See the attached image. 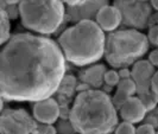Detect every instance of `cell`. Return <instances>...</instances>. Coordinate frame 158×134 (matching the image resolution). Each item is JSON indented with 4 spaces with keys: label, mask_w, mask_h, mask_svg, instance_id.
I'll return each instance as SVG.
<instances>
[{
    "label": "cell",
    "mask_w": 158,
    "mask_h": 134,
    "mask_svg": "<svg viewBox=\"0 0 158 134\" xmlns=\"http://www.w3.org/2000/svg\"><path fill=\"white\" fill-rule=\"evenodd\" d=\"M2 108H4V101L1 100V101H0V114H1V112H2Z\"/></svg>",
    "instance_id": "obj_26"
},
{
    "label": "cell",
    "mask_w": 158,
    "mask_h": 134,
    "mask_svg": "<svg viewBox=\"0 0 158 134\" xmlns=\"http://www.w3.org/2000/svg\"><path fill=\"white\" fill-rule=\"evenodd\" d=\"M118 74H119V77H120V79H131V71H130V69L121 68V69L118 71Z\"/></svg>",
    "instance_id": "obj_24"
},
{
    "label": "cell",
    "mask_w": 158,
    "mask_h": 134,
    "mask_svg": "<svg viewBox=\"0 0 158 134\" xmlns=\"http://www.w3.org/2000/svg\"><path fill=\"white\" fill-rule=\"evenodd\" d=\"M149 40L139 30L125 29L111 32L105 42L103 56L114 68H126L146 54Z\"/></svg>",
    "instance_id": "obj_4"
},
{
    "label": "cell",
    "mask_w": 158,
    "mask_h": 134,
    "mask_svg": "<svg viewBox=\"0 0 158 134\" xmlns=\"http://www.w3.org/2000/svg\"><path fill=\"white\" fill-rule=\"evenodd\" d=\"M18 12L22 24L40 35H51L62 25L65 14L63 1H19Z\"/></svg>",
    "instance_id": "obj_5"
},
{
    "label": "cell",
    "mask_w": 158,
    "mask_h": 134,
    "mask_svg": "<svg viewBox=\"0 0 158 134\" xmlns=\"http://www.w3.org/2000/svg\"><path fill=\"white\" fill-rule=\"evenodd\" d=\"M152 7L155 8V10H157L158 11V0H152L151 1V4H150Z\"/></svg>",
    "instance_id": "obj_25"
},
{
    "label": "cell",
    "mask_w": 158,
    "mask_h": 134,
    "mask_svg": "<svg viewBox=\"0 0 158 134\" xmlns=\"http://www.w3.org/2000/svg\"><path fill=\"white\" fill-rule=\"evenodd\" d=\"M95 23L102 31L114 32L121 24L120 11L114 5L105 4L96 11Z\"/></svg>",
    "instance_id": "obj_10"
},
{
    "label": "cell",
    "mask_w": 158,
    "mask_h": 134,
    "mask_svg": "<svg viewBox=\"0 0 158 134\" xmlns=\"http://www.w3.org/2000/svg\"><path fill=\"white\" fill-rule=\"evenodd\" d=\"M135 134H156L155 127L150 124L140 125L138 128H135Z\"/></svg>",
    "instance_id": "obj_21"
},
{
    "label": "cell",
    "mask_w": 158,
    "mask_h": 134,
    "mask_svg": "<svg viewBox=\"0 0 158 134\" xmlns=\"http://www.w3.org/2000/svg\"><path fill=\"white\" fill-rule=\"evenodd\" d=\"M36 134H57V129L52 125H44V124H37Z\"/></svg>",
    "instance_id": "obj_18"
},
{
    "label": "cell",
    "mask_w": 158,
    "mask_h": 134,
    "mask_svg": "<svg viewBox=\"0 0 158 134\" xmlns=\"http://www.w3.org/2000/svg\"><path fill=\"white\" fill-rule=\"evenodd\" d=\"M106 67L102 64H94L82 72L81 77L83 83L89 88H100L103 84V75Z\"/></svg>",
    "instance_id": "obj_13"
},
{
    "label": "cell",
    "mask_w": 158,
    "mask_h": 134,
    "mask_svg": "<svg viewBox=\"0 0 158 134\" xmlns=\"http://www.w3.org/2000/svg\"><path fill=\"white\" fill-rule=\"evenodd\" d=\"M135 94V84L131 79H120L117 86V91L112 99V102L115 108H120L130 97Z\"/></svg>",
    "instance_id": "obj_12"
},
{
    "label": "cell",
    "mask_w": 158,
    "mask_h": 134,
    "mask_svg": "<svg viewBox=\"0 0 158 134\" xmlns=\"http://www.w3.org/2000/svg\"><path fill=\"white\" fill-rule=\"evenodd\" d=\"M156 134H158V132H157V133H156Z\"/></svg>",
    "instance_id": "obj_29"
},
{
    "label": "cell",
    "mask_w": 158,
    "mask_h": 134,
    "mask_svg": "<svg viewBox=\"0 0 158 134\" xmlns=\"http://www.w3.org/2000/svg\"><path fill=\"white\" fill-rule=\"evenodd\" d=\"M57 129V134H73L75 132L74 127L71 126L70 121H61L60 125H58V128Z\"/></svg>",
    "instance_id": "obj_19"
},
{
    "label": "cell",
    "mask_w": 158,
    "mask_h": 134,
    "mask_svg": "<svg viewBox=\"0 0 158 134\" xmlns=\"http://www.w3.org/2000/svg\"><path fill=\"white\" fill-rule=\"evenodd\" d=\"M37 122L24 109H6L0 114V134H36Z\"/></svg>",
    "instance_id": "obj_6"
},
{
    "label": "cell",
    "mask_w": 158,
    "mask_h": 134,
    "mask_svg": "<svg viewBox=\"0 0 158 134\" xmlns=\"http://www.w3.org/2000/svg\"><path fill=\"white\" fill-rule=\"evenodd\" d=\"M156 47H158V40H157V45H156Z\"/></svg>",
    "instance_id": "obj_28"
},
{
    "label": "cell",
    "mask_w": 158,
    "mask_h": 134,
    "mask_svg": "<svg viewBox=\"0 0 158 134\" xmlns=\"http://www.w3.org/2000/svg\"><path fill=\"white\" fill-rule=\"evenodd\" d=\"M65 58L52 39L16 33L0 49V91L11 101L37 102L57 91Z\"/></svg>",
    "instance_id": "obj_1"
},
{
    "label": "cell",
    "mask_w": 158,
    "mask_h": 134,
    "mask_svg": "<svg viewBox=\"0 0 158 134\" xmlns=\"http://www.w3.org/2000/svg\"><path fill=\"white\" fill-rule=\"evenodd\" d=\"M75 89V77L74 76H64L57 91H61L63 94L70 95Z\"/></svg>",
    "instance_id": "obj_15"
},
{
    "label": "cell",
    "mask_w": 158,
    "mask_h": 134,
    "mask_svg": "<svg viewBox=\"0 0 158 134\" xmlns=\"http://www.w3.org/2000/svg\"><path fill=\"white\" fill-rule=\"evenodd\" d=\"M11 24L6 10L0 6V47L4 45L11 37Z\"/></svg>",
    "instance_id": "obj_14"
},
{
    "label": "cell",
    "mask_w": 158,
    "mask_h": 134,
    "mask_svg": "<svg viewBox=\"0 0 158 134\" xmlns=\"http://www.w3.org/2000/svg\"><path fill=\"white\" fill-rule=\"evenodd\" d=\"M114 6L120 11L121 23L137 29H144L151 16V5L148 1H114Z\"/></svg>",
    "instance_id": "obj_7"
},
{
    "label": "cell",
    "mask_w": 158,
    "mask_h": 134,
    "mask_svg": "<svg viewBox=\"0 0 158 134\" xmlns=\"http://www.w3.org/2000/svg\"><path fill=\"white\" fill-rule=\"evenodd\" d=\"M2 99H4V96H2V94H1V91H0V101H1Z\"/></svg>",
    "instance_id": "obj_27"
},
{
    "label": "cell",
    "mask_w": 158,
    "mask_h": 134,
    "mask_svg": "<svg viewBox=\"0 0 158 134\" xmlns=\"http://www.w3.org/2000/svg\"><path fill=\"white\" fill-rule=\"evenodd\" d=\"M105 32L92 19H81L58 37V47L65 61L77 67L101 59L105 52Z\"/></svg>",
    "instance_id": "obj_3"
},
{
    "label": "cell",
    "mask_w": 158,
    "mask_h": 134,
    "mask_svg": "<svg viewBox=\"0 0 158 134\" xmlns=\"http://www.w3.org/2000/svg\"><path fill=\"white\" fill-rule=\"evenodd\" d=\"M32 113L35 120H37L40 124L52 125L60 118L61 109H60V104L55 99L49 97L35 102Z\"/></svg>",
    "instance_id": "obj_9"
},
{
    "label": "cell",
    "mask_w": 158,
    "mask_h": 134,
    "mask_svg": "<svg viewBox=\"0 0 158 134\" xmlns=\"http://www.w3.org/2000/svg\"><path fill=\"white\" fill-rule=\"evenodd\" d=\"M146 38L149 40V43L153 44V45H157V40H158V25H153L151 26L150 30H149V35L146 36Z\"/></svg>",
    "instance_id": "obj_20"
},
{
    "label": "cell",
    "mask_w": 158,
    "mask_h": 134,
    "mask_svg": "<svg viewBox=\"0 0 158 134\" xmlns=\"http://www.w3.org/2000/svg\"><path fill=\"white\" fill-rule=\"evenodd\" d=\"M155 67L145 59L137 61L131 70V79L135 84V93L138 96L151 93V79L155 75Z\"/></svg>",
    "instance_id": "obj_8"
},
{
    "label": "cell",
    "mask_w": 158,
    "mask_h": 134,
    "mask_svg": "<svg viewBox=\"0 0 158 134\" xmlns=\"http://www.w3.org/2000/svg\"><path fill=\"white\" fill-rule=\"evenodd\" d=\"M151 93L155 96L156 101L158 102V71L155 72L153 77L151 79Z\"/></svg>",
    "instance_id": "obj_22"
},
{
    "label": "cell",
    "mask_w": 158,
    "mask_h": 134,
    "mask_svg": "<svg viewBox=\"0 0 158 134\" xmlns=\"http://www.w3.org/2000/svg\"><path fill=\"white\" fill-rule=\"evenodd\" d=\"M120 82V77H119L118 71L115 70H106L105 75H103V83L107 84L108 87H115L118 86Z\"/></svg>",
    "instance_id": "obj_16"
},
{
    "label": "cell",
    "mask_w": 158,
    "mask_h": 134,
    "mask_svg": "<svg viewBox=\"0 0 158 134\" xmlns=\"http://www.w3.org/2000/svg\"><path fill=\"white\" fill-rule=\"evenodd\" d=\"M119 109H120L121 119L125 122H130L132 125L142 122L145 119L146 112H148L142 101L138 97H135V96L130 97Z\"/></svg>",
    "instance_id": "obj_11"
},
{
    "label": "cell",
    "mask_w": 158,
    "mask_h": 134,
    "mask_svg": "<svg viewBox=\"0 0 158 134\" xmlns=\"http://www.w3.org/2000/svg\"><path fill=\"white\" fill-rule=\"evenodd\" d=\"M149 62H150L153 67H158V49L153 50L149 56Z\"/></svg>",
    "instance_id": "obj_23"
},
{
    "label": "cell",
    "mask_w": 158,
    "mask_h": 134,
    "mask_svg": "<svg viewBox=\"0 0 158 134\" xmlns=\"http://www.w3.org/2000/svg\"><path fill=\"white\" fill-rule=\"evenodd\" d=\"M114 134H135V127L130 122H120L114 129Z\"/></svg>",
    "instance_id": "obj_17"
},
{
    "label": "cell",
    "mask_w": 158,
    "mask_h": 134,
    "mask_svg": "<svg viewBox=\"0 0 158 134\" xmlns=\"http://www.w3.org/2000/svg\"><path fill=\"white\" fill-rule=\"evenodd\" d=\"M69 121L79 134H110L118 125V114L107 93L88 89L75 97Z\"/></svg>",
    "instance_id": "obj_2"
}]
</instances>
